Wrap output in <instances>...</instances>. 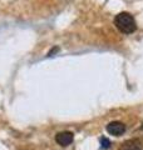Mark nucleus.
<instances>
[{
  "mask_svg": "<svg viewBox=\"0 0 143 150\" xmlns=\"http://www.w3.org/2000/svg\"><path fill=\"white\" fill-rule=\"evenodd\" d=\"M114 25L117 29L123 33V34H132L137 30V24L133 15H131L129 13H119L114 18Z\"/></svg>",
  "mask_w": 143,
  "mask_h": 150,
  "instance_id": "nucleus-1",
  "label": "nucleus"
},
{
  "mask_svg": "<svg viewBox=\"0 0 143 150\" xmlns=\"http://www.w3.org/2000/svg\"><path fill=\"white\" fill-rule=\"evenodd\" d=\"M107 131L113 137H121L126 131V125L122 121H112L107 125Z\"/></svg>",
  "mask_w": 143,
  "mask_h": 150,
  "instance_id": "nucleus-2",
  "label": "nucleus"
},
{
  "mask_svg": "<svg viewBox=\"0 0 143 150\" xmlns=\"http://www.w3.org/2000/svg\"><path fill=\"white\" fill-rule=\"evenodd\" d=\"M74 135L70 131H61L55 137V142L58 143L60 146H68L69 144L73 143Z\"/></svg>",
  "mask_w": 143,
  "mask_h": 150,
  "instance_id": "nucleus-3",
  "label": "nucleus"
},
{
  "mask_svg": "<svg viewBox=\"0 0 143 150\" xmlns=\"http://www.w3.org/2000/svg\"><path fill=\"white\" fill-rule=\"evenodd\" d=\"M123 150H142V142L138 139H131L123 144Z\"/></svg>",
  "mask_w": 143,
  "mask_h": 150,
  "instance_id": "nucleus-4",
  "label": "nucleus"
},
{
  "mask_svg": "<svg viewBox=\"0 0 143 150\" xmlns=\"http://www.w3.org/2000/svg\"><path fill=\"white\" fill-rule=\"evenodd\" d=\"M101 144H102V148H109V140L106 138H101Z\"/></svg>",
  "mask_w": 143,
  "mask_h": 150,
  "instance_id": "nucleus-5",
  "label": "nucleus"
},
{
  "mask_svg": "<svg viewBox=\"0 0 143 150\" xmlns=\"http://www.w3.org/2000/svg\"><path fill=\"white\" fill-rule=\"evenodd\" d=\"M142 129H143V125H142Z\"/></svg>",
  "mask_w": 143,
  "mask_h": 150,
  "instance_id": "nucleus-6",
  "label": "nucleus"
}]
</instances>
